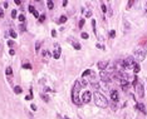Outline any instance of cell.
Returning a JSON list of instances; mask_svg holds the SVG:
<instances>
[{
  "label": "cell",
  "mask_w": 147,
  "mask_h": 119,
  "mask_svg": "<svg viewBox=\"0 0 147 119\" xmlns=\"http://www.w3.org/2000/svg\"><path fill=\"white\" fill-rule=\"evenodd\" d=\"M49 55H51V53H49L48 50H43V57L44 58H48Z\"/></svg>",
  "instance_id": "ffe728a7"
},
{
  "label": "cell",
  "mask_w": 147,
  "mask_h": 119,
  "mask_svg": "<svg viewBox=\"0 0 147 119\" xmlns=\"http://www.w3.org/2000/svg\"><path fill=\"white\" fill-rule=\"evenodd\" d=\"M83 25H84V19H82V20L81 21H79V28H83Z\"/></svg>",
  "instance_id": "4dcf8cb0"
},
{
  "label": "cell",
  "mask_w": 147,
  "mask_h": 119,
  "mask_svg": "<svg viewBox=\"0 0 147 119\" xmlns=\"http://www.w3.org/2000/svg\"><path fill=\"white\" fill-rule=\"evenodd\" d=\"M91 73H92V72L89 70V69H87V70H84V72L82 73V77L84 78V77H87V75H89V74H91Z\"/></svg>",
  "instance_id": "9a60e30c"
},
{
  "label": "cell",
  "mask_w": 147,
  "mask_h": 119,
  "mask_svg": "<svg viewBox=\"0 0 147 119\" xmlns=\"http://www.w3.org/2000/svg\"><path fill=\"white\" fill-rule=\"evenodd\" d=\"M19 20H20L22 23L25 21V16H24V15H19Z\"/></svg>",
  "instance_id": "f546056e"
},
{
  "label": "cell",
  "mask_w": 147,
  "mask_h": 119,
  "mask_svg": "<svg viewBox=\"0 0 147 119\" xmlns=\"http://www.w3.org/2000/svg\"><path fill=\"white\" fill-rule=\"evenodd\" d=\"M86 16H87V18H91V16H92V11H89V10H88V11L86 13Z\"/></svg>",
  "instance_id": "e575fe53"
},
{
  "label": "cell",
  "mask_w": 147,
  "mask_h": 119,
  "mask_svg": "<svg viewBox=\"0 0 147 119\" xmlns=\"http://www.w3.org/2000/svg\"><path fill=\"white\" fill-rule=\"evenodd\" d=\"M29 11H30V13H34V11H36V10H35V8H34V6L30 5V6H29Z\"/></svg>",
  "instance_id": "4316f807"
},
{
  "label": "cell",
  "mask_w": 147,
  "mask_h": 119,
  "mask_svg": "<svg viewBox=\"0 0 147 119\" xmlns=\"http://www.w3.org/2000/svg\"><path fill=\"white\" fill-rule=\"evenodd\" d=\"M44 20H45V15H44V14H42L40 16H39V21H40V23H43Z\"/></svg>",
  "instance_id": "cb8c5ba5"
},
{
  "label": "cell",
  "mask_w": 147,
  "mask_h": 119,
  "mask_svg": "<svg viewBox=\"0 0 147 119\" xmlns=\"http://www.w3.org/2000/svg\"><path fill=\"white\" fill-rule=\"evenodd\" d=\"M9 53H10V55H14L15 54V50H14V49H10V51H9Z\"/></svg>",
  "instance_id": "b9f144b4"
},
{
  "label": "cell",
  "mask_w": 147,
  "mask_h": 119,
  "mask_svg": "<svg viewBox=\"0 0 147 119\" xmlns=\"http://www.w3.org/2000/svg\"><path fill=\"white\" fill-rule=\"evenodd\" d=\"M111 99L113 102H118V93H117V90H112L111 92Z\"/></svg>",
  "instance_id": "30bf717a"
},
{
  "label": "cell",
  "mask_w": 147,
  "mask_h": 119,
  "mask_svg": "<svg viewBox=\"0 0 147 119\" xmlns=\"http://www.w3.org/2000/svg\"><path fill=\"white\" fill-rule=\"evenodd\" d=\"M19 29H20V30H22V31H25V29H26V26H25L24 24H22L20 26H19Z\"/></svg>",
  "instance_id": "83f0119b"
},
{
  "label": "cell",
  "mask_w": 147,
  "mask_h": 119,
  "mask_svg": "<svg viewBox=\"0 0 147 119\" xmlns=\"http://www.w3.org/2000/svg\"><path fill=\"white\" fill-rule=\"evenodd\" d=\"M64 119H69V118H67V117H64Z\"/></svg>",
  "instance_id": "7dc6e473"
},
{
  "label": "cell",
  "mask_w": 147,
  "mask_h": 119,
  "mask_svg": "<svg viewBox=\"0 0 147 119\" xmlns=\"http://www.w3.org/2000/svg\"><path fill=\"white\" fill-rule=\"evenodd\" d=\"M81 36H82V38L83 39H88V33H82V34H81Z\"/></svg>",
  "instance_id": "d4e9b609"
},
{
  "label": "cell",
  "mask_w": 147,
  "mask_h": 119,
  "mask_svg": "<svg viewBox=\"0 0 147 119\" xmlns=\"http://www.w3.org/2000/svg\"><path fill=\"white\" fill-rule=\"evenodd\" d=\"M5 73H6V75H11V73H13V70H11V68L9 67V68H6V70H5Z\"/></svg>",
  "instance_id": "44dd1931"
},
{
  "label": "cell",
  "mask_w": 147,
  "mask_h": 119,
  "mask_svg": "<svg viewBox=\"0 0 147 119\" xmlns=\"http://www.w3.org/2000/svg\"><path fill=\"white\" fill-rule=\"evenodd\" d=\"M23 92V89H22V87H19V85H16V87L14 88V93L15 94H20Z\"/></svg>",
  "instance_id": "8fae6325"
},
{
  "label": "cell",
  "mask_w": 147,
  "mask_h": 119,
  "mask_svg": "<svg viewBox=\"0 0 147 119\" xmlns=\"http://www.w3.org/2000/svg\"><path fill=\"white\" fill-rule=\"evenodd\" d=\"M146 10H147V3H146Z\"/></svg>",
  "instance_id": "bcb514c9"
},
{
  "label": "cell",
  "mask_w": 147,
  "mask_h": 119,
  "mask_svg": "<svg viewBox=\"0 0 147 119\" xmlns=\"http://www.w3.org/2000/svg\"><path fill=\"white\" fill-rule=\"evenodd\" d=\"M9 34H10L11 38H16V33L14 30H10V31H9Z\"/></svg>",
  "instance_id": "603a6c76"
},
{
  "label": "cell",
  "mask_w": 147,
  "mask_h": 119,
  "mask_svg": "<svg viewBox=\"0 0 147 119\" xmlns=\"http://www.w3.org/2000/svg\"><path fill=\"white\" fill-rule=\"evenodd\" d=\"M133 4H135V1H133V0H129V1H128V4H127V9H131Z\"/></svg>",
  "instance_id": "ac0fdd59"
},
{
  "label": "cell",
  "mask_w": 147,
  "mask_h": 119,
  "mask_svg": "<svg viewBox=\"0 0 147 119\" xmlns=\"http://www.w3.org/2000/svg\"><path fill=\"white\" fill-rule=\"evenodd\" d=\"M82 84H83V85H87L88 83H87V80H82Z\"/></svg>",
  "instance_id": "ee69618b"
},
{
  "label": "cell",
  "mask_w": 147,
  "mask_h": 119,
  "mask_svg": "<svg viewBox=\"0 0 147 119\" xmlns=\"http://www.w3.org/2000/svg\"><path fill=\"white\" fill-rule=\"evenodd\" d=\"M93 98H94V103H96L97 107L106 108L107 105H108V100H107V98L103 94L99 93V92H96L94 95H93Z\"/></svg>",
  "instance_id": "6da1fadb"
},
{
  "label": "cell",
  "mask_w": 147,
  "mask_h": 119,
  "mask_svg": "<svg viewBox=\"0 0 147 119\" xmlns=\"http://www.w3.org/2000/svg\"><path fill=\"white\" fill-rule=\"evenodd\" d=\"M108 65H109V62L108 60H101V62L97 63V67H98V69H101V72L102 70H106V69L108 68Z\"/></svg>",
  "instance_id": "52a82bcc"
},
{
  "label": "cell",
  "mask_w": 147,
  "mask_h": 119,
  "mask_svg": "<svg viewBox=\"0 0 147 119\" xmlns=\"http://www.w3.org/2000/svg\"><path fill=\"white\" fill-rule=\"evenodd\" d=\"M40 45H42V43H40V41H38V43L35 44V51H36V53L39 51V48H40Z\"/></svg>",
  "instance_id": "d6986e66"
},
{
  "label": "cell",
  "mask_w": 147,
  "mask_h": 119,
  "mask_svg": "<svg viewBox=\"0 0 147 119\" xmlns=\"http://www.w3.org/2000/svg\"><path fill=\"white\" fill-rule=\"evenodd\" d=\"M72 44H73V47H74V49H77V50H79V49H81V44H78V43L72 41Z\"/></svg>",
  "instance_id": "2e32d148"
},
{
  "label": "cell",
  "mask_w": 147,
  "mask_h": 119,
  "mask_svg": "<svg viewBox=\"0 0 147 119\" xmlns=\"http://www.w3.org/2000/svg\"><path fill=\"white\" fill-rule=\"evenodd\" d=\"M92 87L94 88V89H98L99 88V84L98 83H92Z\"/></svg>",
  "instance_id": "d6a6232c"
},
{
  "label": "cell",
  "mask_w": 147,
  "mask_h": 119,
  "mask_svg": "<svg viewBox=\"0 0 147 119\" xmlns=\"http://www.w3.org/2000/svg\"><path fill=\"white\" fill-rule=\"evenodd\" d=\"M97 47L101 48V49H105V47H103V45H101V44H97Z\"/></svg>",
  "instance_id": "7bdbcfd3"
},
{
  "label": "cell",
  "mask_w": 147,
  "mask_h": 119,
  "mask_svg": "<svg viewBox=\"0 0 147 119\" xmlns=\"http://www.w3.org/2000/svg\"><path fill=\"white\" fill-rule=\"evenodd\" d=\"M42 98H43V100H45V102H48V100H49L48 95H44V94H42Z\"/></svg>",
  "instance_id": "f1b7e54d"
},
{
  "label": "cell",
  "mask_w": 147,
  "mask_h": 119,
  "mask_svg": "<svg viewBox=\"0 0 147 119\" xmlns=\"http://www.w3.org/2000/svg\"><path fill=\"white\" fill-rule=\"evenodd\" d=\"M68 5V1H63V6H67Z\"/></svg>",
  "instance_id": "f6af8a7d"
},
{
  "label": "cell",
  "mask_w": 147,
  "mask_h": 119,
  "mask_svg": "<svg viewBox=\"0 0 147 119\" xmlns=\"http://www.w3.org/2000/svg\"><path fill=\"white\" fill-rule=\"evenodd\" d=\"M55 50L53 51V57H54V59H59V57H61V47H59L58 44H55Z\"/></svg>",
  "instance_id": "ba28073f"
},
{
  "label": "cell",
  "mask_w": 147,
  "mask_h": 119,
  "mask_svg": "<svg viewBox=\"0 0 147 119\" xmlns=\"http://www.w3.org/2000/svg\"><path fill=\"white\" fill-rule=\"evenodd\" d=\"M109 36H111V38H115V36H116V31L112 30L111 33H109Z\"/></svg>",
  "instance_id": "836d02e7"
},
{
  "label": "cell",
  "mask_w": 147,
  "mask_h": 119,
  "mask_svg": "<svg viewBox=\"0 0 147 119\" xmlns=\"http://www.w3.org/2000/svg\"><path fill=\"white\" fill-rule=\"evenodd\" d=\"M136 109H138L141 113L143 114H146V108H145V104H142V103H137L136 104Z\"/></svg>",
  "instance_id": "9c48e42d"
},
{
  "label": "cell",
  "mask_w": 147,
  "mask_h": 119,
  "mask_svg": "<svg viewBox=\"0 0 147 119\" xmlns=\"http://www.w3.org/2000/svg\"><path fill=\"white\" fill-rule=\"evenodd\" d=\"M30 108L33 109V110H36V105H35V104H32V105H30Z\"/></svg>",
  "instance_id": "ab89813d"
},
{
  "label": "cell",
  "mask_w": 147,
  "mask_h": 119,
  "mask_svg": "<svg viewBox=\"0 0 147 119\" xmlns=\"http://www.w3.org/2000/svg\"><path fill=\"white\" fill-rule=\"evenodd\" d=\"M65 21H67V16L65 15H62L61 18H59V20H58V23H61V24L62 23H65Z\"/></svg>",
  "instance_id": "5bb4252c"
},
{
  "label": "cell",
  "mask_w": 147,
  "mask_h": 119,
  "mask_svg": "<svg viewBox=\"0 0 147 119\" xmlns=\"http://www.w3.org/2000/svg\"><path fill=\"white\" fill-rule=\"evenodd\" d=\"M11 18H13V19L16 18V10H13V11H11Z\"/></svg>",
  "instance_id": "1f68e13d"
},
{
  "label": "cell",
  "mask_w": 147,
  "mask_h": 119,
  "mask_svg": "<svg viewBox=\"0 0 147 119\" xmlns=\"http://www.w3.org/2000/svg\"><path fill=\"white\" fill-rule=\"evenodd\" d=\"M146 48H147V45H146Z\"/></svg>",
  "instance_id": "c3c4849f"
},
{
  "label": "cell",
  "mask_w": 147,
  "mask_h": 119,
  "mask_svg": "<svg viewBox=\"0 0 147 119\" xmlns=\"http://www.w3.org/2000/svg\"><path fill=\"white\" fill-rule=\"evenodd\" d=\"M135 88H136V92H137V94H138V97L143 98V95H145V88H143V84L137 83L135 85Z\"/></svg>",
  "instance_id": "5b68a950"
},
{
  "label": "cell",
  "mask_w": 147,
  "mask_h": 119,
  "mask_svg": "<svg viewBox=\"0 0 147 119\" xmlns=\"http://www.w3.org/2000/svg\"><path fill=\"white\" fill-rule=\"evenodd\" d=\"M92 99V93L91 92H84L82 95V103H89Z\"/></svg>",
  "instance_id": "8992f818"
},
{
  "label": "cell",
  "mask_w": 147,
  "mask_h": 119,
  "mask_svg": "<svg viewBox=\"0 0 147 119\" xmlns=\"http://www.w3.org/2000/svg\"><path fill=\"white\" fill-rule=\"evenodd\" d=\"M92 26H93V31H94V34H97V29H96V21L92 20Z\"/></svg>",
  "instance_id": "7402d4cb"
},
{
  "label": "cell",
  "mask_w": 147,
  "mask_h": 119,
  "mask_svg": "<svg viewBox=\"0 0 147 119\" xmlns=\"http://www.w3.org/2000/svg\"><path fill=\"white\" fill-rule=\"evenodd\" d=\"M99 77H101V79L103 82H109L112 79V74L108 73L107 70H102L101 73H99Z\"/></svg>",
  "instance_id": "277c9868"
},
{
  "label": "cell",
  "mask_w": 147,
  "mask_h": 119,
  "mask_svg": "<svg viewBox=\"0 0 147 119\" xmlns=\"http://www.w3.org/2000/svg\"><path fill=\"white\" fill-rule=\"evenodd\" d=\"M52 36H53V38H55V36H57V31L55 30H52Z\"/></svg>",
  "instance_id": "f35d334b"
},
{
  "label": "cell",
  "mask_w": 147,
  "mask_h": 119,
  "mask_svg": "<svg viewBox=\"0 0 147 119\" xmlns=\"http://www.w3.org/2000/svg\"><path fill=\"white\" fill-rule=\"evenodd\" d=\"M0 18H4V10L0 8Z\"/></svg>",
  "instance_id": "d590c367"
},
{
  "label": "cell",
  "mask_w": 147,
  "mask_h": 119,
  "mask_svg": "<svg viewBox=\"0 0 147 119\" xmlns=\"http://www.w3.org/2000/svg\"><path fill=\"white\" fill-rule=\"evenodd\" d=\"M32 65L30 64H24V69H30Z\"/></svg>",
  "instance_id": "8d00e7d4"
},
{
  "label": "cell",
  "mask_w": 147,
  "mask_h": 119,
  "mask_svg": "<svg viewBox=\"0 0 147 119\" xmlns=\"http://www.w3.org/2000/svg\"><path fill=\"white\" fill-rule=\"evenodd\" d=\"M140 70H141V67H140V64H138V63H136V64H135V67H133V72H135V73H138Z\"/></svg>",
  "instance_id": "7c38bea8"
},
{
  "label": "cell",
  "mask_w": 147,
  "mask_h": 119,
  "mask_svg": "<svg viewBox=\"0 0 147 119\" xmlns=\"http://www.w3.org/2000/svg\"><path fill=\"white\" fill-rule=\"evenodd\" d=\"M79 90H81V84H79V82H76L74 87H73V89H72V99H73V103L77 104V105L82 104V102L79 100V98H78Z\"/></svg>",
  "instance_id": "7a4b0ae2"
},
{
  "label": "cell",
  "mask_w": 147,
  "mask_h": 119,
  "mask_svg": "<svg viewBox=\"0 0 147 119\" xmlns=\"http://www.w3.org/2000/svg\"><path fill=\"white\" fill-rule=\"evenodd\" d=\"M101 8H102V11H103V13H106V11H107V8H106L105 3H102V4H101Z\"/></svg>",
  "instance_id": "484cf974"
},
{
  "label": "cell",
  "mask_w": 147,
  "mask_h": 119,
  "mask_svg": "<svg viewBox=\"0 0 147 119\" xmlns=\"http://www.w3.org/2000/svg\"><path fill=\"white\" fill-rule=\"evenodd\" d=\"M8 45H9V47H13V45H14V41H13V40H9V41H8Z\"/></svg>",
  "instance_id": "74e56055"
},
{
  "label": "cell",
  "mask_w": 147,
  "mask_h": 119,
  "mask_svg": "<svg viewBox=\"0 0 147 119\" xmlns=\"http://www.w3.org/2000/svg\"><path fill=\"white\" fill-rule=\"evenodd\" d=\"M133 55H135V59L138 62H143L147 55V50L146 49H136L135 53H133Z\"/></svg>",
  "instance_id": "3957f363"
},
{
  "label": "cell",
  "mask_w": 147,
  "mask_h": 119,
  "mask_svg": "<svg viewBox=\"0 0 147 119\" xmlns=\"http://www.w3.org/2000/svg\"><path fill=\"white\" fill-rule=\"evenodd\" d=\"M47 5H48V9H54V3L52 0H48L47 1Z\"/></svg>",
  "instance_id": "4fadbf2b"
},
{
  "label": "cell",
  "mask_w": 147,
  "mask_h": 119,
  "mask_svg": "<svg viewBox=\"0 0 147 119\" xmlns=\"http://www.w3.org/2000/svg\"><path fill=\"white\" fill-rule=\"evenodd\" d=\"M14 3H15V4H16V5H20V4H22V1H20V0H15V1H14Z\"/></svg>",
  "instance_id": "60d3db41"
},
{
  "label": "cell",
  "mask_w": 147,
  "mask_h": 119,
  "mask_svg": "<svg viewBox=\"0 0 147 119\" xmlns=\"http://www.w3.org/2000/svg\"><path fill=\"white\" fill-rule=\"evenodd\" d=\"M123 24H125V26H126V30H128V29L131 28V25H129V23L127 20H123Z\"/></svg>",
  "instance_id": "e0dca14e"
}]
</instances>
